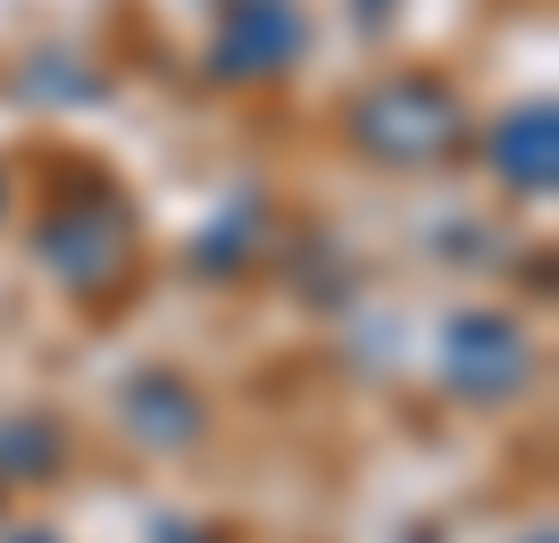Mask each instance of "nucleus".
<instances>
[{
	"instance_id": "f257e3e1",
	"label": "nucleus",
	"mask_w": 559,
	"mask_h": 543,
	"mask_svg": "<svg viewBox=\"0 0 559 543\" xmlns=\"http://www.w3.org/2000/svg\"><path fill=\"white\" fill-rule=\"evenodd\" d=\"M359 134H368V151H393V160H435L460 134V109L435 84H393L359 109Z\"/></svg>"
},
{
	"instance_id": "20e7f679",
	"label": "nucleus",
	"mask_w": 559,
	"mask_h": 543,
	"mask_svg": "<svg viewBox=\"0 0 559 543\" xmlns=\"http://www.w3.org/2000/svg\"><path fill=\"white\" fill-rule=\"evenodd\" d=\"M526 134H535V142H501V176H510V185H551V142H543V134H551V109H535V126H526Z\"/></svg>"
},
{
	"instance_id": "f03ea898",
	"label": "nucleus",
	"mask_w": 559,
	"mask_h": 543,
	"mask_svg": "<svg viewBox=\"0 0 559 543\" xmlns=\"http://www.w3.org/2000/svg\"><path fill=\"white\" fill-rule=\"evenodd\" d=\"M301 50V17L284 0H234V25L217 34V68L226 75H276Z\"/></svg>"
},
{
	"instance_id": "7ed1b4c3",
	"label": "nucleus",
	"mask_w": 559,
	"mask_h": 543,
	"mask_svg": "<svg viewBox=\"0 0 559 543\" xmlns=\"http://www.w3.org/2000/svg\"><path fill=\"white\" fill-rule=\"evenodd\" d=\"M451 377L492 402V393H510V385L526 377V343H518L501 318H467V327H451Z\"/></svg>"
}]
</instances>
